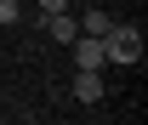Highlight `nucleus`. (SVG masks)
<instances>
[{
	"label": "nucleus",
	"mask_w": 148,
	"mask_h": 125,
	"mask_svg": "<svg viewBox=\"0 0 148 125\" xmlns=\"http://www.w3.org/2000/svg\"><path fill=\"white\" fill-rule=\"evenodd\" d=\"M69 51H74V68H103V40L97 34H74Z\"/></svg>",
	"instance_id": "2"
},
{
	"label": "nucleus",
	"mask_w": 148,
	"mask_h": 125,
	"mask_svg": "<svg viewBox=\"0 0 148 125\" xmlns=\"http://www.w3.org/2000/svg\"><path fill=\"white\" fill-rule=\"evenodd\" d=\"M74 97L80 102H103V68H80L74 74Z\"/></svg>",
	"instance_id": "3"
},
{
	"label": "nucleus",
	"mask_w": 148,
	"mask_h": 125,
	"mask_svg": "<svg viewBox=\"0 0 148 125\" xmlns=\"http://www.w3.org/2000/svg\"><path fill=\"white\" fill-rule=\"evenodd\" d=\"M103 63L137 68V63H143V29H137V23H120V17H114V29L103 34Z\"/></svg>",
	"instance_id": "1"
},
{
	"label": "nucleus",
	"mask_w": 148,
	"mask_h": 125,
	"mask_svg": "<svg viewBox=\"0 0 148 125\" xmlns=\"http://www.w3.org/2000/svg\"><path fill=\"white\" fill-rule=\"evenodd\" d=\"M40 29H46L51 40H63V46H69V40L80 34V17H69V12H51V17H40Z\"/></svg>",
	"instance_id": "4"
},
{
	"label": "nucleus",
	"mask_w": 148,
	"mask_h": 125,
	"mask_svg": "<svg viewBox=\"0 0 148 125\" xmlns=\"http://www.w3.org/2000/svg\"><path fill=\"white\" fill-rule=\"evenodd\" d=\"M51 12H69V0H40V17H51Z\"/></svg>",
	"instance_id": "7"
},
{
	"label": "nucleus",
	"mask_w": 148,
	"mask_h": 125,
	"mask_svg": "<svg viewBox=\"0 0 148 125\" xmlns=\"http://www.w3.org/2000/svg\"><path fill=\"white\" fill-rule=\"evenodd\" d=\"M6 23H17V0H0V29Z\"/></svg>",
	"instance_id": "6"
},
{
	"label": "nucleus",
	"mask_w": 148,
	"mask_h": 125,
	"mask_svg": "<svg viewBox=\"0 0 148 125\" xmlns=\"http://www.w3.org/2000/svg\"><path fill=\"white\" fill-rule=\"evenodd\" d=\"M108 29H114V17H108V12H86V17H80V34H97V40H103Z\"/></svg>",
	"instance_id": "5"
}]
</instances>
